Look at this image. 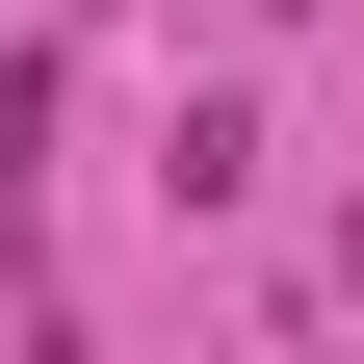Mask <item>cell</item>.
<instances>
[{"instance_id": "cell-1", "label": "cell", "mask_w": 364, "mask_h": 364, "mask_svg": "<svg viewBox=\"0 0 364 364\" xmlns=\"http://www.w3.org/2000/svg\"><path fill=\"white\" fill-rule=\"evenodd\" d=\"M338 287H364V208H338Z\"/></svg>"}]
</instances>
